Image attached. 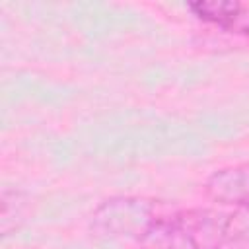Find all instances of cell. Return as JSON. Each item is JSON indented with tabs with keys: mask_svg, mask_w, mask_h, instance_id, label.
I'll return each mask as SVG.
<instances>
[{
	"mask_svg": "<svg viewBox=\"0 0 249 249\" xmlns=\"http://www.w3.org/2000/svg\"><path fill=\"white\" fill-rule=\"evenodd\" d=\"M136 243L140 249H233L249 245L239 235L235 212L210 208L156 216Z\"/></svg>",
	"mask_w": 249,
	"mask_h": 249,
	"instance_id": "cell-1",
	"label": "cell"
},
{
	"mask_svg": "<svg viewBox=\"0 0 249 249\" xmlns=\"http://www.w3.org/2000/svg\"><path fill=\"white\" fill-rule=\"evenodd\" d=\"M156 220V204L146 196L105 198L89 216V230L103 239H140Z\"/></svg>",
	"mask_w": 249,
	"mask_h": 249,
	"instance_id": "cell-2",
	"label": "cell"
},
{
	"mask_svg": "<svg viewBox=\"0 0 249 249\" xmlns=\"http://www.w3.org/2000/svg\"><path fill=\"white\" fill-rule=\"evenodd\" d=\"M202 189L216 204L249 210V161L231 163L212 171Z\"/></svg>",
	"mask_w": 249,
	"mask_h": 249,
	"instance_id": "cell-3",
	"label": "cell"
},
{
	"mask_svg": "<svg viewBox=\"0 0 249 249\" xmlns=\"http://www.w3.org/2000/svg\"><path fill=\"white\" fill-rule=\"evenodd\" d=\"M191 12L202 21L222 29H239L243 25V6L231 0H198L189 4Z\"/></svg>",
	"mask_w": 249,
	"mask_h": 249,
	"instance_id": "cell-4",
	"label": "cell"
}]
</instances>
